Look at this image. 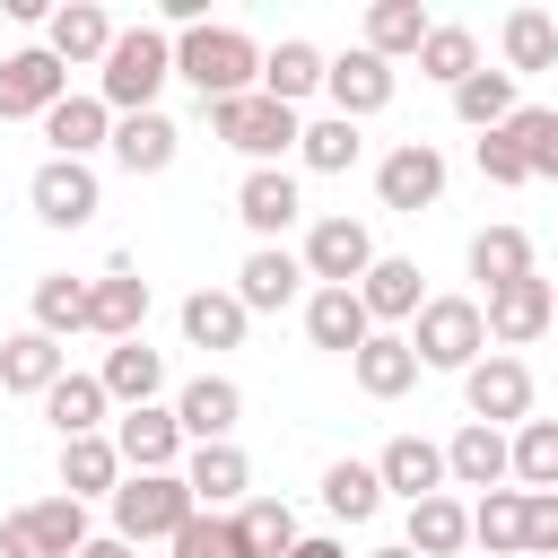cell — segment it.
I'll return each mask as SVG.
<instances>
[{
  "label": "cell",
  "mask_w": 558,
  "mask_h": 558,
  "mask_svg": "<svg viewBox=\"0 0 558 558\" xmlns=\"http://www.w3.org/2000/svg\"><path fill=\"white\" fill-rule=\"evenodd\" d=\"M174 78H192L201 105L253 96L262 87V44L244 26H192V35H174Z\"/></svg>",
  "instance_id": "1"
},
{
  "label": "cell",
  "mask_w": 558,
  "mask_h": 558,
  "mask_svg": "<svg viewBox=\"0 0 558 558\" xmlns=\"http://www.w3.org/2000/svg\"><path fill=\"white\" fill-rule=\"evenodd\" d=\"M166 78H174V35L166 26H122L113 52H105V70H96V96L122 122V113H157V87Z\"/></svg>",
  "instance_id": "2"
},
{
  "label": "cell",
  "mask_w": 558,
  "mask_h": 558,
  "mask_svg": "<svg viewBox=\"0 0 558 558\" xmlns=\"http://www.w3.org/2000/svg\"><path fill=\"white\" fill-rule=\"evenodd\" d=\"M410 349H418V366L471 375V366L488 357V314H480V296H427L418 323H410Z\"/></svg>",
  "instance_id": "3"
},
{
  "label": "cell",
  "mask_w": 558,
  "mask_h": 558,
  "mask_svg": "<svg viewBox=\"0 0 558 558\" xmlns=\"http://www.w3.org/2000/svg\"><path fill=\"white\" fill-rule=\"evenodd\" d=\"M201 506H192V488H183V471H131L122 488H113V541H174L183 523H192Z\"/></svg>",
  "instance_id": "4"
},
{
  "label": "cell",
  "mask_w": 558,
  "mask_h": 558,
  "mask_svg": "<svg viewBox=\"0 0 558 558\" xmlns=\"http://www.w3.org/2000/svg\"><path fill=\"white\" fill-rule=\"evenodd\" d=\"M209 131L227 140V148H244L253 166H279L296 140H305V122H296V105H279V96H227V105H209Z\"/></svg>",
  "instance_id": "5"
},
{
  "label": "cell",
  "mask_w": 558,
  "mask_h": 558,
  "mask_svg": "<svg viewBox=\"0 0 558 558\" xmlns=\"http://www.w3.org/2000/svg\"><path fill=\"white\" fill-rule=\"evenodd\" d=\"M462 410H471L480 427H506V418L523 427V418H532V366H523L514 349H488V357L462 375Z\"/></svg>",
  "instance_id": "6"
},
{
  "label": "cell",
  "mask_w": 558,
  "mask_h": 558,
  "mask_svg": "<svg viewBox=\"0 0 558 558\" xmlns=\"http://www.w3.org/2000/svg\"><path fill=\"white\" fill-rule=\"evenodd\" d=\"M375 201L401 209V218L436 209V201H445V148H436V140H401V148L375 166Z\"/></svg>",
  "instance_id": "7"
},
{
  "label": "cell",
  "mask_w": 558,
  "mask_h": 558,
  "mask_svg": "<svg viewBox=\"0 0 558 558\" xmlns=\"http://www.w3.org/2000/svg\"><path fill=\"white\" fill-rule=\"evenodd\" d=\"M26 201H35L44 227H87V218L105 209V183H96V166H78V157H44V166L26 174Z\"/></svg>",
  "instance_id": "8"
},
{
  "label": "cell",
  "mask_w": 558,
  "mask_h": 558,
  "mask_svg": "<svg viewBox=\"0 0 558 558\" xmlns=\"http://www.w3.org/2000/svg\"><path fill=\"white\" fill-rule=\"evenodd\" d=\"M366 270H375L366 218H314V227H305V279H314V288H357Z\"/></svg>",
  "instance_id": "9"
},
{
  "label": "cell",
  "mask_w": 558,
  "mask_h": 558,
  "mask_svg": "<svg viewBox=\"0 0 558 558\" xmlns=\"http://www.w3.org/2000/svg\"><path fill=\"white\" fill-rule=\"evenodd\" d=\"M480 314H488V340L497 349H532L541 331H558V279H514V288H497V296H480Z\"/></svg>",
  "instance_id": "10"
},
{
  "label": "cell",
  "mask_w": 558,
  "mask_h": 558,
  "mask_svg": "<svg viewBox=\"0 0 558 558\" xmlns=\"http://www.w3.org/2000/svg\"><path fill=\"white\" fill-rule=\"evenodd\" d=\"M70 96V70L44 52V44H26V52H0V122H44L52 105Z\"/></svg>",
  "instance_id": "11"
},
{
  "label": "cell",
  "mask_w": 558,
  "mask_h": 558,
  "mask_svg": "<svg viewBox=\"0 0 558 558\" xmlns=\"http://www.w3.org/2000/svg\"><path fill=\"white\" fill-rule=\"evenodd\" d=\"M183 445H192V436H183V418H174V410H157V401L113 418V453H122V471H183Z\"/></svg>",
  "instance_id": "12"
},
{
  "label": "cell",
  "mask_w": 558,
  "mask_h": 558,
  "mask_svg": "<svg viewBox=\"0 0 558 558\" xmlns=\"http://www.w3.org/2000/svg\"><path fill=\"white\" fill-rule=\"evenodd\" d=\"M445 480H453V488H480V497H488V488H506V480H514V436H506V427L462 418V427H453V445H445Z\"/></svg>",
  "instance_id": "13"
},
{
  "label": "cell",
  "mask_w": 558,
  "mask_h": 558,
  "mask_svg": "<svg viewBox=\"0 0 558 558\" xmlns=\"http://www.w3.org/2000/svg\"><path fill=\"white\" fill-rule=\"evenodd\" d=\"M235 218H244L262 244H279V235L305 218V192H296V174H288V166H253V174L235 183Z\"/></svg>",
  "instance_id": "14"
},
{
  "label": "cell",
  "mask_w": 558,
  "mask_h": 558,
  "mask_svg": "<svg viewBox=\"0 0 558 558\" xmlns=\"http://www.w3.org/2000/svg\"><path fill=\"white\" fill-rule=\"evenodd\" d=\"M235 296H244V314H279V305L314 296V288H305V253H288V244H253L244 270H235Z\"/></svg>",
  "instance_id": "15"
},
{
  "label": "cell",
  "mask_w": 558,
  "mask_h": 558,
  "mask_svg": "<svg viewBox=\"0 0 558 558\" xmlns=\"http://www.w3.org/2000/svg\"><path fill=\"white\" fill-rule=\"evenodd\" d=\"M113 35H122V26H113V17L96 9V0H70V9H52V17H44V52H52L61 70H87V61L105 70Z\"/></svg>",
  "instance_id": "16"
},
{
  "label": "cell",
  "mask_w": 558,
  "mask_h": 558,
  "mask_svg": "<svg viewBox=\"0 0 558 558\" xmlns=\"http://www.w3.org/2000/svg\"><path fill=\"white\" fill-rule=\"evenodd\" d=\"M323 96H331V113H340V122H366V113H384V105H392V61L357 44V52H340V61H331Z\"/></svg>",
  "instance_id": "17"
},
{
  "label": "cell",
  "mask_w": 558,
  "mask_h": 558,
  "mask_svg": "<svg viewBox=\"0 0 558 558\" xmlns=\"http://www.w3.org/2000/svg\"><path fill=\"white\" fill-rule=\"evenodd\" d=\"M61 375H70V349H61L52 331H35V323H26V331H9V340H0V392H35V401H44Z\"/></svg>",
  "instance_id": "18"
},
{
  "label": "cell",
  "mask_w": 558,
  "mask_h": 558,
  "mask_svg": "<svg viewBox=\"0 0 558 558\" xmlns=\"http://www.w3.org/2000/svg\"><path fill=\"white\" fill-rule=\"evenodd\" d=\"M140 323H148V279L140 270H105V279H87V331H105V340H140Z\"/></svg>",
  "instance_id": "19"
},
{
  "label": "cell",
  "mask_w": 558,
  "mask_h": 558,
  "mask_svg": "<svg viewBox=\"0 0 558 558\" xmlns=\"http://www.w3.org/2000/svg\"><path fill=\"white\" fill-rule=\"evenodd\" d=\"M305 340H314V349L357 357V349L375 340V314L357 305V288H314V296H305Z\"/></svg>",
  "instance_id": "20"
},
{
  "label": "cell",
  "mask_w": 558,
  "mask_h": 558,
  "mask_svg": "<svg viewBox=\"0 0 558 558\" xmlns=\"http://www.w3.org/2000/svg\"><path fill=\"white\" fill-rule=\"evenodd\" d=\"M174 418H183V436H192V445H227V436H235V418H244V392H235L227 375H192V384L174 392Z\"/></svg>",
  "instance_id": "21"
},
{
  "label": "cell",
  "mask_w": 558,
  "mask_h": 558,
  "mask_svg": "<svg viewBox=\"0 0 558 558\" xmlns=\"http://www.w3.org/2000/svg\"><path fill=\"white\" fill-rule=\"evenodd\" d=\"M183 488H192V506H209V514H218V506H235V497L253 488L244 445H235V436H227V445H192V453H183Z\"/></svg>",
  "instance_id": "22"
},
{
  "label": "cell",
  "mask_w": 558,
  "mask_h": 558,
  "mask_svg": "<svg viewBox=\"0 0 558 558\" xmlns=\"http://www.w3.org/2000/svg\"><path fill=\"white\" fill-rule=\"evenodd\" d=\"M44 140H52V157H96V148H113V105L105 96H61L52 113H44Z\"/></svg>",
  "instance_id": "23"
},
{
  "label": "cell",
  "mask_w": 558,
  "mask_h": 558,
  "mask_svg": "<svg viewBox=\"0 0 558 558\" xmlns=\"http://www.w3.org/2000/svg\"><path fill=\"white\" fill-rule=\"evenodd\" d=\"M96 384H105L122 410H148V401L166 392V357H157L148 340H113V349H105V366H96Z\"/></svg>",
  "instance_id": "24"
},
{
  "label": "cell",
  "mask_w": 558,
  "mask_h": 558,
  "mask_svg": "<svg viewBox=\"0 0 558 558\" xmlns=\"http://www.w3.org/2000/svg\"><path fill=\"white\" fill-rule=\"evenodd\" d=\"M349 375H357V392H366V401H401V392L418 384V349H410L401 331H375V340L349 357Z\"/></svg>",
  "instance_id": "25"
},
{
  "label": "cell",
  "mask_w": 558,
  "mask_h": 558,
  "mask_svg": "<svg viewBox=\"0 0 558 558\" xmlns=\"http://www.w3.org/2000/svg\"><path fill=\"white\" fill-rule=\"evenodd\" d=\"M122 480H131V471H122L113 436H70V445H61V497H78V506H87V497H105V506H113V488H122Z\"/></svg>",
  "instance_id": "26"
},
{
  "label": "cell",
  "mask_w": 558,
  "mask_h": 558,
  "mask_svg": "<svg viewBox=\"0 0 558 558\" xmlns=\"http://www.w3.org/2000/svg\"><path fill=\"white\" fill-rule=\"evenodd\" d=\"M375 471H384V488L392 497H445V445H427V436H392L384 453H375Z\"/></svg>",
  "instance_id": "27"
},
{
  "label": "cell",
  "mask_w": 558,
  "mask_h": 558,
  "mask_svg": "<svg viewBox=\"0 0 558 558\" xmlns=\"http://www.w3.org/2000/svg\"><path fill=\"white\" fill-rule=\"evenodd\" d=\"M174 148H183V131H174L166 113H122V122H113V166H122V174H166Z\"/></svg>",
  "instance_id": "28"
},
{
  "label": "cell",
  "mask_w": 558,
  "mask_h": 558,
  "mask_svg": "<svg viewBox=\"0 0 558 558\" xmlns=\"http://www.w3.org/2000/svg\"><path fill=\"white\" fill-rule=\"evenodd\" d=\"M357 305L375 314V323H418V262H401V253H375V270L357 279Z\"/></svg>",
  "instance_id": "29"
},
{
  "label": "cell",
  "mask_w": 558,
  "mask_h": 558,
  "mask_svg": "<svg viewBox=\"0 0 558 558\" xmlns=\"http://www.w3.org/2000/svg\"><path fill=\"white\" fill-rule=\"evenodd\" d=\"M244 323H253V314H244L235 288H192V296H183V340H192V349H235Z\"/></svg>",
  "instance_id": "30"
},
{
  "label": "cell",
  "mask_w": 558,
  "mask_h": 558,
  "mask_svg": "<svg viewBox=\"0 0 558 558\" xmlns=\"http://www.w3.org/2000/svg\"><path fill=\"white\" fill-rule=\"evenodd\" d=\"M323 78H331V61H323L305 35H288L279 52H262V96H279V105H305Z\"/></svg>",
  "instance_id": "31"
},
{
  "label": "cell",
  "mask_w": 558,
  "mask_h": 558,
  "mask_svg": "<svg viewBox=\"0 0 558 558\" xmlns=\"http://www.w3.org/2000/svg\"><path fill=\"white\" fill-rule=\"evenodd\" d=\"M471 279L497 296V288H514V279H532V235L523 227H480L471 235Z\"/></svg>",
  "instance_id": "32"
},
{
  "label": "cell",
  "mask_w": 558,
  "mask_h": 558,
  "mask_svg": "<svg viewBox=\"0 0 558 558\" xmlns=\"http://www.w3.org/2000/svg\"><path fill=\"white\" fill-rule=\"evenodd\" d=\"M105 410H113V392H105L96 375H61V384L44 392V418L61 427V445H70V436H105Z\"/></svg>",
  "instance_id": "33"
},
{
  "label": "cell",
  "mask_w": 558,
  "mask_h": 558,
  "mask_svg": "<svg viewBox=\"0 0 558 558\" xmlns=\"http://www.w3.org/2000/svg\"><path fill=\"white\" fill-rule=\"evenodd\" d=\"M427 26H436V17H427L418 0H375V9H366V52H384V61H401V52H410V61H418Z\"/></svg>",
  "instance_id": "34"
},
{
  "label": "cell",
  "mask_w": 558,
  "mask_h": 558,
  "mask_svg": "<svg viewBox=\"0 0 558 558\" xmlns=\"http://www.w3.org/2000/svg\"><path fill=\"white\" fill-rule=\"evenodd\" d=\"M497 44H506V70L523 78V70H558V17L549 9H514L506 26H497Z\"/></svg>",
  "instance_id": "35"
},
{
  "label": "cell",
  "mask_w": 558,
  "mask_h": 558,
  "mask_svg": "<svg viewBox=\"0 0 558 558\" xmlns=\"http://www.w3.org/2000/svg\"><path fill=\"white\" fill-rule=\"evenodd\" d=\"M453 113L471 122V131H506L523 105H514V70H471L462 87H453Z\"/></svg>",
  "instance_id": "36"
},
{
  "label": "cell",
  "mask_w": 558,
  "mask_h": 558,
  "mask_svg": "<svg viewBox=\"0 0 558 558\" xmlns=\"http://www.w3.org/2000/svg\"><path fill=\"white\" fill-rule=\"evenodd\" d=\"M462 541H471V506L462 497H418L410 506V549L418 558H453Z\"/></svg>",
  "instance_id": "37"
},
{
  "label": "cell",
  "mask_w": 558,
  "mask_h": 558,
  "mask_svg": "<svg viewBox=\"0 0 558 558\" xmlns=\"http://www.w3.org/2000/svg\"><path fill=\"white\" fill-rule=\"evenodd\" d=\"M323 506H331L340 523H375V506H384V471H375V462H331V471H323Z\"/></svg>",
  "instance_id": "38"
},
{
  "label": "cell",
  "mask_w": 558,
  "mask_h": 558,
  "mask_svg": "<svg viewBox=\"0 0 558 558\" xmlns=\"http://www.w3.org/2000/svg\"><path fill=\"white\" fill-rule=\"evenodd\" d=\"M471 70H480V35H471V26H427V44H418V78L462 87Z\"/></svg>",
  "instance_id": "39"
},
{
  "label": "cell",
  "mask_w": 558,
  "mask_h": 558,
  "mask_svg": "<svg viewBox=\"0 0 558 558\" xmlns=\"http://www.w3.org/2000/svg\"><path fill=\"white\" fill-rule=\"evenodd\" d=\"M35 331H52V340L87 331V279H70V270H44V279H35Z\"/></svg>",
  "instance_id": "40"
},
{
  "label": "cell",
  "mask_w": 558,
  "mask_h": 558,
  "mask_svg": "<svg viewBox=\"0 0 558 558\" xmlns=\"http://www.w3.org/2000/svg\"><path fill=\"white\" fill-rule=\"evenodd\" d=\"M471 541H480L488 558L523 549V488H488V497L471 506Z\"/></svg>",
  "instance_id": "41"
},
{
  "label": "cell",
  "mask_w": 558,
  "mask_h": 558,
  "mask_svg": "<svg viewBox=\"0 0 558 558\" xmlns=\"http://www.w3.org/2000/svg\"><path fill=\"white\" fill-rule=\"evenodd\" d=\"M235 523H244V549H253V558H288V549L305 541V532H296V506H288V497H253V506H244Z\"/></svg>",
  "instance_id": "42"
},
{
  "label": "cell",
  "mask_w": 558,
  "mask_h": 558,
  "mask_svg": "<svg viewBox=\"0 0 558 558\" xmlns=\"http://www.w3.org/2000/svg\"><path fill=\"white\" fill-rule=\"evenodd\" d=\"M26 523H35V541H44L52 558H78V549L96 541V532H87V506H78V497H35V506H26Z\"/></svg>",
  "instance_id": "43"
},
{
  "label": "cell",
  "mask_w": 558,
  "mask_h": 558,
  "mask_svg": "<svg viewBox=\"0 0 558 558\" xmlns=\"http://www.w3.org/2000/svg\"><path fill=\"white\" fill-rule=\"evenodd\" d=\"M357 122H340V113H323V122H305V140H296V157L314 166V174H349L357 166Z\"/></svg>",
  "instance_id": "44"
},
{
  "label": "cell",
  "mask_w": 558,
  "mask_h": 558,
  "mask_svg": "<svg viewBox=\"0 0 558 558\" xmlns=\"http://www.w3.org/2000/svg\"><path fill=\"white\" fill-rule=\"evenodd\" d=\"M166 549H174V558H253V549H244V523H235V514H209V506H201Z\"/></svg>",
  "instance_id": "45"
},
{
  "label": "cell",
  "mask_w": 558,
  "mask_h": 558,
  "mask_svg": "<svg viewBox=\"0 0 558 558\" xmlns=\"http://www.w3.org/2000/svg\"><path fill=\"white\" fill-rule=\"evenodd\" d=\"M514 480L523 488H558V418H523L514 427Z\"/></svg>",
  "instance_id": "46"
},
{
  "label": "cell",
  "mask_w": 558,
  "mask_h": 558,
  "mask_svg": "<svg viewBox=\"0 0 558 558\" xmlns=\"http://www.w3.org/2000/svg\"><path fill=\"white\" fill-rule=\"evenodd\" d=\"M506 140L523 148L532 174H558V105H523V113L506 122Z\"/></svg>",
  "instance_id": "47"
},
{
  "label": "cell",
  "mask_w": 558,
  "mask_h": 558,
  "mask_svg": "<svg viewBox=\"0 0 558 558\" xmlns=\"http://www.w3.org/2000/svg\"><path fill=\"white\" fill-rule=\"evenodd\" d=\"M471 157H480V174H488V183H506V192H514V183H532V166H523V148H514L506 131H480V148H471Z\"/></svg>",
  "instance_id": "48"
},
{
  "label": "cell",
  "mask_w": 558,
  "mask_h": 558,
  "mask_svg": "<svg viewBox=\"0 0 558 558\" xmlns=\"http://www.w3.org/2000/svg\"><path fill=\"white\" fill-rule=\"evenodd\" d=\"M523 549L558 558V488H523Z\"/></svg>",
  "instance_id": "49"
},
{
  "label": "cell",
  "mask_w": 558,
  "mask_h": 558,
  "mask_svg": "<svg viewBox=\"0 0 558 558\" xmlns=\"http://www.w3.org/2000/svg\"><path fill=\"white\" fill-rule=\"evenodd\" d=\"M0 558H52V549L35 541V523H26V506H17V514H0Z\"/></svg>",
  "instance_id": "50"
},
{
  "label": "cell",
  "mask_w": 558,
  "mask_h": 558,
  "mask_svg": "<svg viewBox=\"0 0 558 558\" xmlns=\"http://www.w3.org/2000/svg\"><path fill=\"white\" fill-rule=\"evenodd\" d=\"M288 558H349V549H340V541H323V532H314V541H296V549H288Z\"/></svg>",
  "instance_id": "51"
},
{
  "label": "cell",
  "mask_w": 558,
  "mask_h": 558,
  "mask_svg": "<svg viewBox=\"0 0 558 558\" xmlns=\"http://www.w3.org/2000/svg\"><path fill=\"white\" fill-rule=\"evenodd\" d=\"M78 558H140V549H131V541H113V532H105V541H87V549H78Z\"/></svg>",
  "instance_id": "52"
},
{
  "label": "cell",
  "mask_w": 558,
  "mask_h": 558,
  "mask_svg": "<svg viewBox=\"0 0 558 558\" xmlns=\"http://www.w3.org/2000/svg\"><path fill=\"white\" fill-rule=\"evenodd\" d=\"M366 558H418V549H410V541H392V549H366Z\"/></svg>",
  "instance_id": "53"
}]
</instances>
